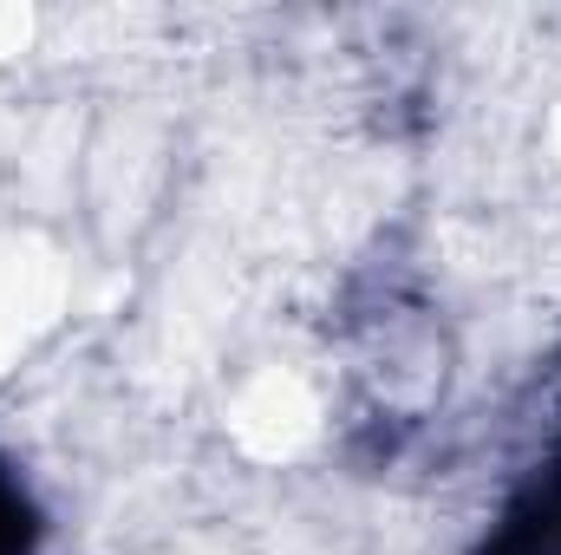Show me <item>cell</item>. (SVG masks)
<instances>
[{"instance_id": "cell-1", "label": "cell", "mask_w": 561, "mask_h": 555, "mask_svg": "<svg viewBox=\"0 0 561 555\" xmlns=\"http://www.w3.org/2000/svg\"><path fill=\"white\" fill-rule=\"evenodd\" d=\"M477 555H561V406L542 424L536 451L516 464Z\"/></svg>"}, {"instance_id": "cell-2", "label": "cell", "mask_w": 561, "mask_h": 555, "mask_svg": "<svg viewBox=\"0 0 561 555\" xmlns=\"http://www.w3.org/2000/svg\"><path fill=\"white\" fill-rule=\"evenodd\" d=\"M0 555H46V517L13 457H0Z\"/></svg>"}]
</instances>
